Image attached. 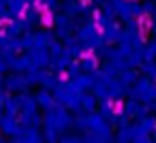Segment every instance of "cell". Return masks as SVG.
Instances as JSON below:
<instances>
[{"label":"cell","mask_w":156,"mask_h":143,"mask_svg":"<svg viewBox=\"0 0 156 143\" xmlns=\"http://www.w3.org/2000/svg\"><path fill=\"white\" fill-rule=\"evenodd\" d=\"M73 120H75V115H73L66 107H62V105H58V103H54L47 111H43V126L54 128V130H58L60 134H64V132L73 126Z\"/></svg>","instance_id":"6da1fadb"},{"label":"cell","mask_w":156,"mask_h":143,"mask_svg":"<svg viewBox=\"0 0 156 143\" xmlns=\"http://www.w3.org/2000/svg\"><path fill=\"white\" fill-rule=\"evenodd\" d=\"M54 100L62 107H66L71 113H81L79 111V103H81V92H77L73 88V83L69 79H62L54 90Z\"/></svg>","instance_id":"7a4b0ae2"},{"label":"cell","mask_w":156,"mask_h":143,"mask_svg":"<svg viewBox=\"0 0 156 143\" xmlns=\"http://www.w3.org/2000/svg\"><path fill=\"white\" fill-rule=\"evenodd\" d=\"M75 37L83 43V47H86L88 51H94L96 47H101V45H103L101 30H98V26H96L94 22H90V19H86L83 24H79V26H77Z\"/></svg>","instance_id":"3957f363"},{"label":"cell","mask_w":156,"mask_h":143,"mask_svg":"<svg viewBox=\"0 0 156 143\" xmlns=\"http://www.w3.org/2000/svg\"><path fill=\"white\" fill-rule=\"evenodd\" d=\"M128 98H135V100L147 105L150 100L156 98V81H150L147 77L139 75V79L128 88Z\"/></svg>","instance_id":"277c9868"},{"label":"cell","mask_w":156,"mask_h":143,"mask_svg":"<svg viewBox=\"0 0 156 143\" xmlns=\"http://www.w3.org/2000/svg\"><path fill=\"white\" fill-rule=\"evenodd\" d=\"M2 88L7 94H22L30 90V83L24 73H7L2 77Z\"/></svg>","instance_id":"5b68a950"},{"label":"cell","mask_w":156,"mask_h":143,"mask_svg":"<svg viewBox=\"0 0 156 143\" xmlns=\"http://www.w3.org/2000/svg\"><path fill=\"white\" fill-rule=\"evenodd\" d=\"M77 26H79L77 19H73V17L64 15V13H56L54 15V34H56V39L58 37L60 39H66V37L75 34Z\"/></svg>","instance_id":"8992f818"},{"label":"cell","mask_w":156,"mask_h":143,"mask_svg":"<svg viewBox=\"0 0 156 143\" xmlns=\"http://www.w3.org/2000/svg\"><path fill=\"white\" fill-rule=\"evenodd\" d=\"M120 111H122L130 122H137V120H141V117H145V115H147V107H145L143 103L135 100V98H126Z\"/></svg>","instance_id":"52a82bcc"},{"label":"cell","mask_w":156,"mask_h":143,"mask_svg":"<svg viewBox=\"0 0 156 143\" xmlns=\"http://www.w3.org/2000/svg\"><path fill=\"white\" fill-rule=\"evenodd\" d=\"M62 45H64V54L66 56H71L73 60H79V58H83L86 56V47H83V43L75 37V34H71V37H66V39H62Z\"/></svg>","instance_id":"ba28073f"},{"label":"cell","mask_w":156,"mask_h":143,"mask_svg":"<svg viewBox=\"0 0 156 143\" xmlns=\"http://www.w3.org/2000/svg\"><path fill=\"white\" fill-rule=\"evenodd\" d=\"M26 56H28V60H30L32 68H49V64H51V56H49V51H47V49L32 47L30 51H26Z\"/></svg>","instance_id":"9c48e42d"},{"label":"cell","mask_w":156,"mask_h":143,"mask_svg":"<svg viewBox=\"0 0 156 143\" xmlns=\"http://www.w3.org/2000/svg\"><path fill=\"white\" fill-rule=\"evenodd\" d=\"M22 130V124L17 120V115H9V113H2L0 115V134L5 137H15L17 132Z\"/></svg>","instance_id":"30bf717a"},{"label":"cell","mask_w":156,"mask_h":143,"mask_svg":"<svg viewBox=\"0 0 156 143\" xmlns=\"http://www.w3.org/2000/svg\"><path fill=\"white\" fill-rule=\"evenodd\" d=\"M122 24L118 22V19H111L103 30H101V39H103V43L105 45H118V39H120V34H122Z\"/></svg>","instance_id":"8fae6325"},{"label":"cell","mask_w":156,"mask_h":143,"mask_svg":"<svg viewBox=\"0 0 156 143\" xmlns=\"http://www.w3.org/2000/svg\"><path fill=\"white\" fill-rule=\"evenodd\" d=\"M107 92H109V100L111 103H120V100H126L128 98V88L115 77L107 83Z\"/></svg>","instance_id":"7c38bea8"},{"label":"cell","mask_w":156,"mask_h":143,"mask_svg":"<svg viewBox=\"0 0 156 143\" xmlns=\"http://www.w3.org/2000/svg\"><path fill=\"white\" fill-rule=\"evenodd\" d=\"M69 81L73 83V88H75L77 92L86 94V92H90V90H92V85H94V75H92V73H81V75H77V77L69 79Z\"/></svg>","instance_id":"4fadbf2b"},{"label":"cell","mask_w":156,"mask_h":143,"mask_svg":"<svg viewBox=\"0 0 156 143\" xmlns=\"http://www.w3.org/2000/svg\"><path fill=\"white\" fill-rule=\"evenodd\" d=\"M24 32H26V26H24V19H22V17L7 22L5 28H2V34H5L7 39H20Z\"/></svg>","instance_id":"5bb4252c"},{"label":"cell","mask_w":156,"mask_h":143,"mask_svg":"<svg viewBox=\"0 0 156 143\" xmlns=\"http://www.w3.org/2000/svg\"><path fill=\"white\" fill-rule=\"evenodd\" d=\"M34 100H37V107L43 109V111H47V109L56 103V100H54V92L47 90V88H39V90L34 92Z\"/></svg>","instance_id":"9a60e30c"},{"label":"cell","mask_w":156,"mask_h":143,"mask_svg":"<svg viewBox=\"0 0 156 143\" xmlns=\"http://www.w3.org/2000/svg\"><path fill=\"white\" fill-rule=\"evenodd\" d=\"M17 100H20V113H32V111H39L37 100H34V94L22 92V94H17Z\"/></svg>","instance_id":"2e32d148"},{"label":"cell","mask_w":156,"mask_h":143,"mask_svg":"<svg viewBox=\"0 0 156 143\" xmlns=\"http://www.w3.org/2000/svg\"><path fill=\"white\" fill-rule=\"evenodd\" d=\"M54 41H56V34H54L51 30H37V32H34V47L47 49Z\"/></svg>","instance_id":"e0dca14e"},{"label":"cell","mask_w":156,"mask_h":143,"mask_svg":"<svg viewBox=\"0 0 156 143\" xmlns=\"http://www.w3.org/2000/svg\"><path fill=\"white\" fill-rule=\"evenodd\" d=\"M96 109H98V98H96L92 92H86V94H81L79 111H81V113H94Z\"/></svg>","instance_id":"ac0fdd59"},{"label":"cell","mask_w":156,"mask_h":143,"mask_svg":"<svg viewBox=\"0 0 156 143\" xmlns=\"http://www.w3.org/2000/svg\"><path fill=\"white\" fill-rule=\"evenodd\" d=\"M98 115L103 117V120H107L109 124L113 122V117L118 115V109H115V103H111V100H101L98 103Z\"/></svg>","instance_id":"d6986e66"},{"label":"cell","mask_w":156,"mask_h":143,"mask_svg":"<svg viewBox=\"0 0 156 143\" xmlns=\"http://www.w3.org/2000/svg\"><path fill=\"white\" fill-rule=\"evenodd\" d=\"M71 62H73V58L64 54V56H60V58L51 60V64H49V71H51V73H56V75H64Z\"/></svg>","instance_id":"ffe728a7"},{"label":"cell","mask_w":156,"mask_h":143,"mask_svg":"<svg viewBox=\"0 0 156 143\" xmlns=\"http://www.w3.org/2000/svg\"><path fill=\"white\" fill-rule=\"evenodd\" d=\"M79 66H81V73H96L98 68H101V64H98V58L92 54V56H83V58H79Z\"/></svg>","instance_id":"44dd1931"},{"label":"cell","mask_w":156,"mask_h":143,"mask_svg":"<svg viewBox=\"0 0 156 143\" xmlns=\"http://www.w3.org/2000/svg\"><path fill=\"white\" fill-rule=\"evenodd\" d=\"M26 75V79H28V83H30V88L32 85H43V79H45V75H47V68H30L28 73H24Z\"/></svg>","instance_id":"7402d4cb"},{"label":"cell","mask_w":156,"mask_h":143,"mask_svg":"<svg viewBox=\"0 0 156 143\" xmlns=\"http://www.w3.org/2000/svg\"><path fill=\"white\" fill-rule=\"evenodd\" d=\"M139 75H141V73H139L137 68H124V71H120V73H118V79H120L126 88H130V85L139 79Z\"/></svg>","instance_id":"603a6c76"},{"label":"cell","mask_w":156,"mask_h":143,"mask_svg":"<svg viewBox=\"0 0 156 143\" xmlns=\"http://www.w3.org/2000/svg\"><path fill=\"white\" fill-rule=\"evenodd\" d=\"M2 113L20 115V100H17V94H7V100H5V105H2Z\"/></svg>","instance_id":"cb8c5ba5"},{"label":"cell","mask_w":156,"mask_h":143,"mask_svg":"<svg viewBox=\"0 0 156 143\" xmlns=\"http://www.w3.org/2000/svg\"><path fill=\"white\" fill-rule=\"evenodd\" d=\"M137 124L141 126V130H143L145 134H150V137H152V132L156 130V115H152V113H147L145 117H141V120H137Z\"/></svg>","instance_id":"d4e9b609"},{"label":"cell","mask_w":156,"mask_h":143,"mask_svg":"<svg viewBox=\"0 0 156 143\" xmlns=\"http://www.w3.org/2000/svg\"><path fill=\"white\" fill-rule=\"evenodd\" d=\"M141 56H143V62H154L156 60V39L145 41V45L141 47Z\"/></svg>","instance_id":"484cf974"},{"label":"cell","mask_w":156,"mask_h":143,"mask_svg":"<svg viewBox=\"0 0 156 143\" xmlns=\"http://www.w3.org/2000/svg\"><path fill=\"white\" fill-rule=\"evenodd\" d=\"M111 143H133V137H130V128H115L113 132V141Z\"/></svg>","instance_id":"4316f807"},{"label":"cell","mask_w":156,"mask_h":143,"mask_svg":"<svg viewBox=\"0 0 156 143\" xmlns=\"http://www.w3.org/2000/svg\"><path fill=\"white\" fill-rule=\"evenodd\" d=\"M41 134H43V143H58L60 141V132L54 130V128H47V126H41Z\"/></svg>","instance_id":"83f0119b"},{"label":"cell","mask_w":156,"mask_h":143,"mask_svg":"<svg viewBox=\"0 0 156 143\" xmlns=\"http://www.w3.org/2000/svg\"><path fill=\"white\" fill-rule=\"evenodd\" d=\"M139 73L143 77H147L150 81H156V62H143L139 66Z\"/></svg>","instance_id":"f1b7e54d"},{"label":"cell","mask_w":156,"mask_h":143,"mask_svg":"<svg viewBox=\"0 0 156 143\" xmlns=\"http://www.w3.org/2000/svg\"><path fill=\"white\" fill-rule=\"evenodd\" d=\"M62 79L56 75V73H51V71H47V75H45V79H43V85L41 88H47V90H54L58 83H60Z\"/></svg>","instance_id":"f546056e"},{"label":"cell","mask_w":156,"mask_h":143,"mask_svg":"<svg viewBox=\"0 0 156 143\" xmlns=\"http://www.w3.org/2000/svg\"><path fill=\"white\" fill-rule=\"evenodd\" d=\"M47 51H49L51 60H56V58L64 56V45H62V41H54V43H51V45L47 47Z\"/></svg>","instance_id":"4dcf8cb0"},{"label":"cell","mask_w":156,"mask_h":143,"mask_svg":"<svg viewBox=\"0 0 156 143\" xmlns=\"http://www.w3.org/2000/svg\"><path fill=\"white\" fill-rule=\"evenodd\" d=\"M37 5H39L43 11H49V13H54V11H58V9H60L58 0H37Z\"/></svg>","instance_id":"1f68e13d"},{"label":"cell","mask_w":156,"mask_h":143,"mask_svg":"<svg viewBox=\"0 0 156 143\" xmlns=\"http://www.w3.org/2000/svg\"><path fill=\"white\" fill-rule=\"evenodd\" d=\"M69 79H73V77H77V75H81V66H79V60H73L71 64H69V68H66V73H64Z\"/></svg>","instance_id":"d6a6232c"},{"label":"cell","mask_w":156,"mask_h":143,"mask_svg":"<svg viewBox=\"0 0 156 143\" xmlns=\"http://www.w3.org/2000/svg\"><path fill=\"white\" fill-rule=\"evenodd\" d=\"M141 9H143V15H145V17H152L154 11H156V2H154V0H143V2H141Z\"/></svg>","instance_id":"836d02e7"},{"label":"cell","mask_w":156,"mask_h":143,"mask_svg":"<svg viewBox=\"0 0 156 143\" xmlns=\"http://www.w3.org/2000/svg\"><path fill=\"white\" fill-rule=\"evenodd\" d=\"M133 143H152V137L150 134H141V137H135Z\"/></svg>","instance_id":"e575fe53"},{"label":"cell","mask_w":156,"mask_h":143,"mask_svg":"<svg viewBox=\"0 0 156 143\" xmlns=\"http://www.w3.org/2000/svg\"><path fill=\"white\" fill-rule=\"evenodd\" d=\"M145 107H147V113H152V115H156V98H154V100H150V103H147Z\"/></svg>","instance_id":"d590c367"},{"label":"cell","mask_w":156,"mask_h":143,"mask_svg":"<svg viewBox=\"0 0 156 143\" xmlns=\"http://www.w3.org/2000/svg\"><path fill=\"white\" fill-rule=\"evenodd\" d=\"M105 2V0H90V5H94V7H101Z\"/></svg>","instance_id":"8d00e7d4"},{"label":"cell","mask_w":156,"mask_h":143,"mask_svg":"<svg viewBox=\"0 0 156 143\" xmlns=\"http://www.w3.org/2000/svg\"><path fill=\"white\" fill-rule=\"evenodd\" d=\"M150 32H152V39H156V24L150 26Z\"/></svg>","instance_id":"74e56055"},{"label":"cell","mask_w":156,"mask_h":143,"mask_svg":"<svg viewBox=\"0 0 156 143\" xmlns=\"http://www.w3.org/2000/svg\"><path fill=\"white\" fill-rule=\"evenodd\" d=\"M152 141H156V130H154V132H152Z\"/></svg>","instance_id":"f35d334b"},{"label":"cell","mask_w":156,"mask_h":143,"mask_svg":"<svg viewBox=\"0 0 156 143\" xmlns=\"http://www.w3.org/2000/svg\"><path fill=\"white\" fill-rule=\"evenodd\" d=\"M64 2H75V0H64Z\"/></svg>","instance_id":"ab89813d"},{"label":"cell","mask_w":156,"mask_h":143,"mask_svg":"<svg viewBox=\"0 0 156 143\" xmlns=\"http://www.w3.org/2000/svg\"><path fill=\"white\" fill-rule=\"evenodd\" d=\"M0 115H2V107H0Z\"/></svg>","instance_id":"60d3db41"},{"label":"cell","mask_w":156,"mask_h":143,"mask_svg":"<svg viewBox=\"0 0 156 143\" xmlns=\"http://www.w3.org/2000/svg\"><path fill=\"white\" fill-rule=\"evenodd\" d=\"M0 2H7V0H0Z\"/></svg>","instance_id":"b9f144b4"},{"label":"cell","mask_w":156,"mask_h":143,"mask_svg":"<svg viewBox=\"0 0 156 143\" xmlns=\"http://www.w3.org/2000/svg\"><path fill=\"white\" fill-rule=\"evenodd\" d=\"M0 139H2V134H0Z\"/></svg>","instance_id":"7bdbcfd3"},{"label":"cell","mask_w":156,"mask_h":143,"mask_svg":"<svg viewBox=\"0 0 156 143\" xmlns=\"http://www.w3.org/2000/svg\"><path fill=\"white\" fill-rule=\"evenodd\" d=\"M152 143H156V141H152Z\"/></svg>","instance_id":"ee69618b"},{"label":"cell","mask_w":156,"mask_h":143,"mask_svg":"<svg viewBox=\"0 0 156 143\" xmlns=\"http://www.w3.org/2000/svg\"><path fill=\"white\" fill-rule=\"evenodd\" d=\"M154 2H156V0H154Z\"/></svg>","instance_id":"f6af8a7d"}]
</instances>
